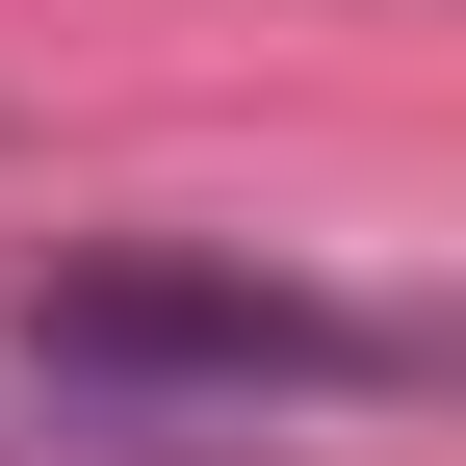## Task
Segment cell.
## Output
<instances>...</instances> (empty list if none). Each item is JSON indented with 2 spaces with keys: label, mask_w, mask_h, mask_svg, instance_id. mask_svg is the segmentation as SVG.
<instances>
[{
  "label": "cell",
  "mask_w": 466,
  "mask_h": 466,
  "mask_svg": "<svg viewBox=\"0 0 466 466\" xmlns=\"http://www.w3.org/2000/svg\"><path fill=\"white\" fill-rule=\"evenodd\" d=\"M26 389H182V415H285V389H415V311H337L208 233H104L26 285Z\"/></svg>",
  "instance_id": "obj_1"
}]
</instances>
